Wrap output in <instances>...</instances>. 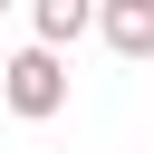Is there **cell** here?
Here are the masks:
<instances>
[{"mask_svg": "<svg viewBox=\"0 0 154 154\" xmlns=\"http://www.w3.org/2000/svg\"><path fill=\"white\" fill-rule=\"evenodd\" d=\"M77 29H96V0H29V38L38 48H67Z\"/></svg>", "mask_w": 154, "mask_h": 154, "instance_id": "cell-3", "label": "cell"}, {"mask_svg": "<svg viewBox=\"0 0 154 154\" xmlns=\"http://www.w3.org/2000/svg\"><path fill=\"white\" fill-rule=\"evenodd\" d=\"M96 38L116 58H154V0H96Z\"/></svg>", "mask_w": 154, "mask_h": 154, "instance_id": "cell-2", "label": "cell"}, {"mask_svg": "<svg viewBox=\"0 0 154 154\" xmlns=\"http://www.w3.org/2000/svg\"><path fill=\"white\" fill-rule=\"evenodd\" d=\"M0 106H10V116H19V125H48V116H58V106H67V58H58V48H38V38H29V48H19V58H10V67H0Z\"/></svg>", "mask_w": 154, "mask_h": 154, "instance_id": "cell-1", "label": "cell"}, {"mask_svg": "<svg viewBox=\"0 0 154 154\" xmlns=\"http://www.w3.org/2000/svg\"><path fill=\"white\" fill-rule=\"evenodd\" d=\"M0 10H19V0H0Z\"/></svg>", "mask_w": 154, "mask_h": 154, "instance_id": "cell-4", "label": "cell"}]
</instances>
